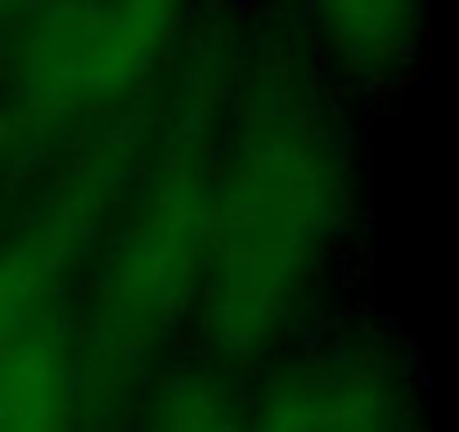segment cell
<instances>
[{"label": "cell", "instance_id": "1", "mask_svg": "<svg viewBox=\"0 0 459 432\" xmlns=\"http://www.w3.org/2000/svg\"><path fill=\"white\" fill-rule=\"evenodd\" d=\"M342 167L316 122L284 117L244 149L221 221V329L253 338L302 293L342 221Z\"/></svg>", "mask_w": 459, "mask_h": 432}, {"label": "cell", "instance_id": "5", "mask_svg": "<svg viewBox=\"0 0 459 432\" xmlns=\"http://www.w3.org/2000/svg\"><path fill=\"white\" fill-rule=\"evenodd\" d=\"M158 432H244L239 414L212 387H185L167 401V414L158 419Z\"/></svg>", "mask_w": 459, "mask_h": 432}, {"label": "cell", "instance_id": "3", "mask_svg": "<svg viewBox=\"0 0 459 432\" xmlns=\"http://www.w3.org/2000/svg\"><path fill=\"white\" fill-rule=\"evenodd\" d=\"M158 23L162 14L149 10L55 14V28L28 46V68L59 99L108 95L149 64V50L158 46Z\"/></svg>", "mask_w": 459, "mask_h": 432}, {"label": "cell", "instance_id": "2", "mask_svg": "<svg viewBox=\"0 0 459 432\" xmlns=\"http://www.w3.org/2000/svg\"><path fill=\"white\" fill-rule=\"evenodd\" d=\"M262 432H410V396L383 356H329L271 401Z\"/></svg>", "mask_w": 459, "mask_h": 432}, {"label": "cell", "instance_id": "4", "mask_svg": "<svg viewBox=\"0 0 459 432\" xmlns=\"http://www.w3.org/2000/svg\"><path fill=\"white\" fill-rule=\"evenodd\" d=\"M64 365L41 338H19L0 356V432H64Z\"/></svg>", "mask_w": 459, "mask_h": 432}]
</instances>
